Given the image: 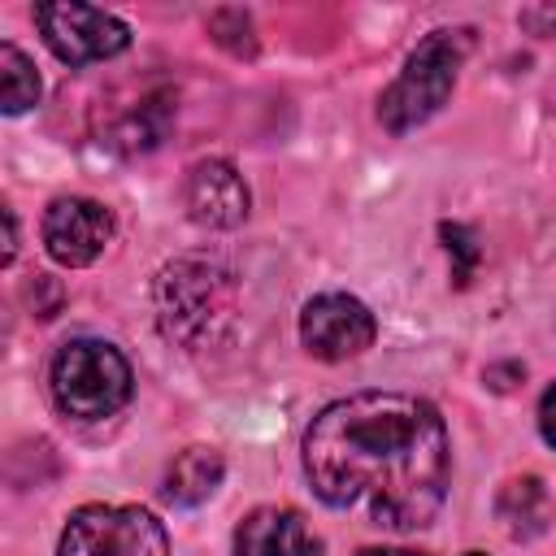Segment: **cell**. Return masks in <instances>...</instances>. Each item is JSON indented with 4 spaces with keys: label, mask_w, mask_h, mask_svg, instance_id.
<instances>
[{
    "label": "cell",
    "mask_w": 556,
    "mask_h": 556,
    "mask_svg": "<svg viewBox=\"0 0 556 556\" xmlns=\"http://www.w3.org/2000/svg\"><path fill=\"white\" fill-rule=\"evenodd\" d=\"M439 235H443V248H447V256H452V278L465 287V282L473 278V265H478L473 230H469V226H460V222H443V226H439Z\"/></svg>",
    "instance_id": "9a60e30c"
},
{
    "label": "cell",
    "mask_w": 556,
    "mask_h": 556,
    "mask_svg": "<svg viewBox=\"0 0 556 556\" xmlns=\"http://www.w3.org/2000/svg\"><path fill=\"white\" fill-rule=\"evenodd\" d=\"M235 556H321V543L295 508L265 504L239 521Z\"/></svg>",
    "instance_id": "30bf717a"
},
{
    "label": "cell",
    "mask_w": 556,
    "mask_h": 556,
    "mask_svg": "<svg viewBox=\"0 0 556 556\" xmlns=\"http://www.w3.org/2000/svg\"><path fill=\"white\" fill-rule=\"evenodd\" d=\"M48 387L61 413L78 421H100L130 400V365L104 339H70L52 356Z\"/></svg>",
    "instance_id": "3957f363"
},
{
    "label": "cell",
    "mask_w": 556,
    "mask_h": 556,
    "mask_svg": "<svg viewBox=\"0 0 556 556\" xmlns=\"http://www.w3.org/2000/svg\"><path fill=\"white\" fill-rule=\"evenodd\" d=\"M208 30L222 48H230L235 56H252L256 52V39H252V17L243 9H217L208 17Z\"/></svg>",
    "instance_id": "5bb4252c"
},
{
    "label": "cell",
    "mask_w": 556,
    "mask_h": 556,
    "mask_svg": "<svg viewBox=\"0 0 556 556\" xmlns=\"http://www.w3.org/2000/svg\"><path fill=\"white\" fill-rule=\"evenodd\" d=\"M56 556H169V539L139 504H83L70 513Z\"/></svg>",
    "instance_id": "5b68a950"
},
{
    "label": "cell",
    "mask_w": 556,
    "mask_h": 556,
    "mask_svg": "<svg viewBox=\"0 0 556 556\" xmlns=\"http://www.w3.org/2000/svg\"><path fill=\"white\" fill-rule=\"evenodd\" d=\"M230 274L217 261L182 256L161 269L156 278V313L161 330L187 348L213 339V326L230 317Z\"/></svg>",
    "instance_id": "277c9868"
},
{
    "label": "cell",
    "mask_w": 556,
    "mask_h": 556,
    "mask_svg": "<svg viewBox=\"0 0 556 556\" xmlns=\"http://www.w3.org/2000/svg\"><path fill=\"white\" fill-rule=\"evenodd\" d=\"M356 556H426V552H408V547H361Z\"/></svg>",
    "instance_id": "ac0fdd59"
},
{
    "label": "cell",
    "mask_w": 556,
    "mask_h": 556,
    "mask_svg": "<svg viewBox=\"0 0 556 556\" xmlns=\"http://www.w3.org/2000/svg\"><path fill=\"white\" fill-rule=\"evenodd\" d=\"M465 556H482V552H465Z\"/></svg>",
    "instance_id": "d6986e66"
},
{
    "label": "cell",
    "mask_w": 556,
    "mask_h": 556,
    "mask_svg": "<svg viewBox=\"0 0 556 556\" xmlns=\"http://www.w3.org/2000/svg\"><path fill=\"white\" fill-rule=\"evenodd\" d=\"M539 434L547 439V447H556V382L539 400Z\"/></svg>",
    "instance_id": "2e32d148"
},
{
    "label": "cell",
    "mask_w": 556,
    "mask_h": 556,
    "mask_svg": "<svg viewBox=\"0 0 556 556\" xmlns=\"http://www.w3.org/2000/svg\"><path fill=\"white\" fill-rule=\"evenodd\" d=\"M222 473H226L222 452H213V447H187V452L174 456V465L165 473V500L169 504H182V508L204 504L217 491Z\"/></svg>",
    "instance_id": "7c38bea8"
},
{
    "label": "cell",
    "mask_w": 556,
    "mask_h": 556,
    "mask_svg": "<svg viewBox=\"0 0 556 556\" xmlns=\"http://www.w3.org/2000/svg\"><path fill=\"white\" fill-rule=\"evenodd\" d=\"M17 252V222H13V208H4V265L13 261Z\"/></svg>",
    "instance_id": "e0dca14e"
},
{
    "label": "cell",
    "mask_w": 556,
    "mask_h": 556,
    "mask_svg": "<svg viewBox=\"0 0 556 556\" xmlns=\"http://www.w3.org/2000/svg\"><path fill=\"white\" fill-rule=\"evenodd\" d=\"M113 239V217L87 195H61L43 213V248L56 265H91Z\"/></svg>",
    "instance_id": "ba28073f"
},
{
    "label": "cell",
    "mask_w": 556,
    "mask_h": 556,
    "mask_svg": "<svg viewBox=\"0 0 556 556\" xmlns=\"http://www.w3.org/2000/svg\"><path fill=\"white\" fill-rule=\"evenodd\" d=\"M182 200H187L191 222H200L208 230H230V226H239L248 217V182L222 156H208V161L191 165Z\"/></svg>",
    "instance_id": "9c48e42d"
},
{
    "label": "cell",
    "mask_w": 556,
    "mask_h": 556,
    "mask_svg": "<svg viewBox=\"0 0 556 556\" xmlns=\"http://www.w3.org/2000/svg\"><path fill=\"white\" fill-rule=\"evenodd\" d=\"M304 473L321 504L413 534L447 500V426L430 400L361 391L313 417L304 430Z\"/></svg>",
    "instance_id": "6da1fadb"
},
{
    "label": "cell",
    "mask_w": 556,
    "mask_h": 556,
    "mask_svg": "<svg viewBox=\"0 0 556 556\" xmlns=\"http://www.w3.org/2000/svg\"><path fill=\"white\" fill-rule=\"evenodd\" d=\"M495 513H500V521H504V530L513 539H539L552 526V495H547L543 478H534V473L508 478L500 486Z\"/></svg>",
    "instance_id": "8fae6325"
},
{
    "label": "cell",
    "mask_w": 556,
    "mask_h": 556,
    "mask_svg": "<svg viewBox=\"0 0 556 556\" xmlns=\"http://www.w3.org/2000/svg\"><path fill=\"white\" fill-rule=\"evenodd\" d=\"M378 334L374 313L343 291L313 295L300 313V339L317 361H352L361 356Z\"/></svg>",
    "instance_id": "52a82bcc"
},
{
    "label": "cell",
    "mask_w": 556,
    "mask_h": 556,
    "mask_svg": "<svg viewBox=\"0 0 556 556\" xmlns=\"http://www.w3.org/2000/svg\"><path fill=\"white\" fill-rule=\"evenodd\" d=\"M469 52V30H430L404 61L400 78L382 91L378 100V117L391 135H404L413 126H421L426 117H434L452 87H456V70Z\"/></svg>",
    "instance_id": "7a4b0ae2"
},
{
    "label": "cell",
    "mask_w": 556,
    "mask_h": 556,
    "mask_svg": "<svg viewBox=\"0 0 556 556\" xmlns=\"http://www.w3.org/2000/svg\"><path fill=\"white\" fill-rule=\"evenodd\" d=\"M35 26L43 43L65 61V65H91L109 61L130 48V30L122 17L91 9V4H39Z\"/></svg>",
    "instance_id": "8992f818"
},
{
    "label": "cell",
    "mask_w": 556,
    "mask_h": 556,
    "mask_svg": "<svg viewBox=\"0 0 556 556\" xmlns=\"http://www.w3.org/2000/svg\"><path fill=\"white\" fill-rule=\"evenodd\" d=\"M0 100L4 113H26L30 104H39V74L30 56L13 43H0Z\"/></svg>",
    "instance_id": "4fadbf2b"
}]
</instances>
